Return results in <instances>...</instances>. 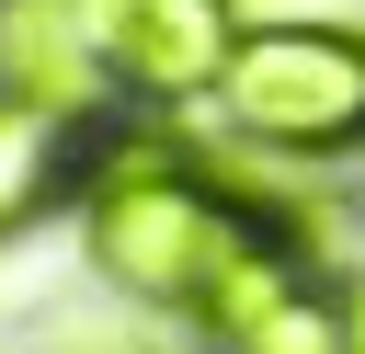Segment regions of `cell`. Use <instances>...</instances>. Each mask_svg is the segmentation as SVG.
Segmentation results:
<instances>
[{"label": "cell", "mask_w": 365, "mask_h": 354, "mask_svg": "<svg viewBox=\"0 0 365 354\" xmlns=\"http://www.w3.org/2000/svg\"><path fill=\"white\" fill-rule=\"evenodd\" d=\"M68 217H80V263H91L125 308L182 320V331H205L217 297H228V274L285 228L274 206L228 194V183H217L182 137H160V126L103 137V148H91V183H80Z\"/></svg>", "instance_id": "1"}, {"label": "cell", "mask_w": 365, "mask_h": 354, "mask_svg": "<svg viewBox=\"0 0 365 354\" xmlns=\"http://www.w3.org/2000/svg\"><path fill=\"white\" fill-rule=\"evenodd\" d=\"M217 114L240 148L354 160L365 148V23H240L217 69Z\"/></svg>", "instance_id": "2"}, {"label": "cell", "mask_w": 365, "mask_h": 354, "mask_svg": "<svg viewBox=\"0 0 365 354\" xmlns=\"http://www.w3.org/2000/svg\"><path fill=\"white\" fill-rule=\"evenodd\" d=\"M68 23L91 46V69H103V91L114 103H148V114L217 103V69L240 46L228 0H68Z\"/></svg>", "instance_id": "3"}, {"label": "cell", "mask_w": 365, "mask_h": 354, "mask_svg": "<svg viewBox=\"0 0 365 354\" xmlns=\"http://www.w3.org/2000/svg\"><path fill=\"white\" fill-rule=\"evenodd\" d=\"M91 114H68V103H46V91H11L0 80V240H23L34 217H57V206H80V183H91Z\"/></svg>", "instance_id": "4"}, {"label": "cell", "mask_w": 365, "mask_h": 354, "mask_svg": "<svg viewBox=\"0 0 365 354\" xmlns=\"http://www.w3.org/2000/svg\"><path fill=\"white\" fill-rule=\"evenodd\" d=\"M342 320H354V354H365V285H342Z\"/></svg>", "instance_id": "5"}]
</instances>
